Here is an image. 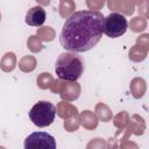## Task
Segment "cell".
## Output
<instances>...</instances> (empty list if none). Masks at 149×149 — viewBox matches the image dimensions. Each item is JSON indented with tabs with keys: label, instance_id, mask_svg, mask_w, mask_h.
Masks as SVG:
<instances>
[{
	"label": "cell",
	"instance_id": "1",
	"mask_svg": "<svg viewBox=\"0 0 149 149\" xmlns=\"http://www.w3.org/2000/svg\"><path fill=\"white\" fill-rule=\"evenodd\" d=\"M102 13L92 9L74 12L63 24L61 45L70 52H85L98 44L102 36Z\"/></svg>",
	"mask_w": 149,
	"mask_h": 149
},
{
	"label": "cell",
	"instance_id": "2",
	"mask_svg": "<svg viewBox=\"0 0 149 149\" xmlns=\"http://www.w3.org/2000/svg\"><path fill=\"white\" fill-rule=\"evenodd\" d=\"M55 72L62 80L76 81L84 72V62L78 54L70 51L63 52L56 59Z\"/></svg>",
	"mask_w": 149,
	"mask_h": 149
},
{
	"label": "cell",
	"instance_id": "3",
	"mask_svg": "<svg viewBox=\"0 0 149 149\" xmlns=\"http://www.w3.org/2000/svg\"><path fill=\"white\" fill-rule=\"evenodd\" d=\"M30 121L37 127H48L50 126L56 118V107L50 101L41 100L36 102L28 113Z\"/></svg>",
	"mask_w": 149,
	"mask_h": 149
},
{
	"label": "cell",
	"instance_id": "4",
	"mask_svg": "<svg viewBox=\"0 0 149 149\" xmlns=\"http://www.w3.org/2000/svg\"><path fill=\"white\" fill-rule=\"evenodd\" d=\"M128 29V21L121 13L113 12L102 20V33L111 38L122 36Z\"/></svg>",
	"mask_w": 149,
	"mask_h": 149
},
{
	"label": "cell",
	"instance_id": "5",
	"mask_svg": "<svg viewBox=\"0 0 149 149\" xmlns=\"http://www.w3.org/2000/svg\"><path fill=\"white\" fill-rule=\"evenodd\" d=\"M24 149H56V139L47 132H34L24 139Z\"/></svg>",
	"mask_w": 149,
	"mask_h": 149
},
{
	"label": "cell",
	"instance_id": "6",
	"mask_svg": "<svg viewBox=\"0 0 149 149\" xmlns=\"http://www.w3.org/2000/svg\"><path fill=\"white\" fill-rule=\"evenodd\" d=\"M45 19H47V13L44 8L41 6H34L30 9H28V12L26 13L24 22L31 27H41L45 22Z\"/></svg>",
	"mask_w": 149,
	"mask_h": 149
}]
</instances>
